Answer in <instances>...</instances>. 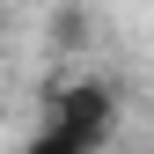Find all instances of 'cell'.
<instances>
[{"instance_id":"6da1fadb","label":"cell","mask_w":154,"mask_h":154,"mask_svg":"<svg viewBox=\"0 0 154 154\" xmlns=\"http://www.w3.org/2000/svg\"><path fill=\"white\" fill-rule=\"evenodd\" d=\"M118 118H125L118 88L95 81V73H51L44 81V125L66 132L81 154H103L110 140H118Z\"/></svg>"},{"instance_id":"7a4b0ae2","label":"cell","mask_w":154,"mask_h":154,"mask_svg":"<svg viewBox=\"0 0 154 154\" xmlns=\"http://www.w3.org/2000/svg\"><path fill=\"white\" fill-rule=\"evenodd\" d=\"M44 29H51V51H59V59H81V51H88V37H95V22H88V8H81V0H59Z\"/></svg>"},{"instance_id":"3957f363","label":"cell","mask_w":154,"mask_h":154,"mask_svg":"<svg viewBox=\"0 0 154 154\" xmlns=\"http://www.w3.org/2000/svg\"><path fill=\"white\" fill-rule=\"evenodd\" d=\"M22 154H81V147H73V140H66V132H51V125H44V132H37V140L22 147Z\"/></svg>"},{"instance_id":"277c9868","label":"cell","mask_w":154,"mask_h":154,"mask_svg":"<svg viewBox=\"0 0 154 154\" xmlns=\"http://www.w3.org/2000/svg\"><path fill=\"white\" fill-rule=\"evenodd\" d=\"M0 29H8V8H0Z\"/></svg>"}]
</instances>
